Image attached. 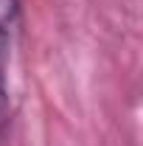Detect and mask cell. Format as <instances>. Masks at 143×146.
I'll use <instances>...</instances> for the list:
<instances>
[{
	"instance_id": "cell-1",
	"label": "cell",
	"mask_w": 143,
	"mask_h": 146,
	"mask_svg": "<svg viewBox=\"0 0 143 146\" xmlns=\"http://www.w3.org/2000/svg\"><path fill=\"white\" fill-rule=\"evenodd\" d=\"M9 45L11 36L0 31V121L11 124V93H9Z\"/></svg>"
},
{
	"instance_id": "cell-2",
	"label": "cell",
	"mask_w": 143,
	"mask_h": 146,
	"mask_svg": "<svg viewBox=\"0 0 143 146\" xmlns=\"http://www.w3.org/2000/svg\"><path fill=\"white\" fill-rule=\"evenodd\" d=\"M23 25V0H0V31L14 34Z\"/></svg>"
}]
</instances>
